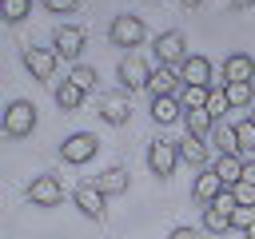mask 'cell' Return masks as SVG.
Segmentation results:
<instances>
[{"label": "cell", "instance_id": "277c9868", "mask_svg": "<svg viewBox=\"0 0 255 239\" xmlns=\"http://www.w3.org/2000/svg\"><path fill=\"white\" fill-rule=\"evenodd\" d=\"M108 40H112V48H139V44L147 40V28H143L139 16L120 12V16H112V24H108Z\"/></svg>", "mask_w": 255, "mask_h": 239}, {"label": "cell", "instance_id": "8992f818", "mask_svg": "<svg viewBox=\"0 0 255 239\" xmlns=\"http://www.w3.org/2000/svg\"><path fill=\"white\" fill-rule=\"evenodd\" d=\"M175 167H179V147H175V139H151V143H147V171H151L155 179H171Z\"/></svg>", "mask_w": 255, "mask_h": 239}, {"label": "cell", "instance_id": "f1b7e54d", "mask_svg": "<svg viewBox=\"0 0 255 239\" xmlns=\"http://www.w3.org/2000/svg\"><path fill=\"white\" fill-rule=\"evenodd\" d=\"M52 16H76L80 12V0H40Z\"/></svg>", "mask_w": 255, "mask_h": 239}, {"label": "cell", "instance_id": "52a82bcc", "mask_svg": "<svg viewBox=\"0 0 255 239\" xmlns=\"http://www.w3.org/2000/svg\"><path fill=\"white\" fill-rule=\"evenodd\" d=\"M20 60H24V68L32 72L36 84H52V80H56V64H60V56H56L52 48H32V44H28V48L20 52Z\"/></svg>", "mask_w": 255, "mask_h": 239}, {"label": "cell", "instance_id": "5bb4252c", "mask_svg": "<svg viewBox=\"0 0 255 239\" xmlns=\"http://www.w3.org/2000/svg\"><path fill=\"white\" fill-rule=\"evenodd\" d=\"M175 147H179V163H187V167H195V171L211 167V163H207V159H211V143H207V139L183 135V139H175Z\"/></svg>", "mask_w": 255, "mask_h": 239}, {"label": "cell", "instance_id": "7a4b0ae2", "mask_svg": "<svg viewBox=\"0 0 255 239\" xmlns=\"http://www.w3.org/2000/svg\"><path fill=\"white\" fill-rule=\"evenodd\" d=\"M36 123H40V116H36V104H32V100H12V104L4 108V135L28 139V135L36 131Z\"/></svg>", "mask_w": 255, "mask_h": 239}, {"label": "cell", "instance_id": "d6a6232c", "mask_svg": "<svg viewBox=\"0 0 255 239\" xmlns=\"http://www.w3.org/2000/svg\"><path fill=\"white\" fill-rule=\"evenodd\" d=\"M231 12H243V8H255V0H227Z\"/></svg>", "mask_w": 255, "mask_h": 239}, {"label": "cell", "instance_id": "ac0fdd59", "mask_svg": "<svg viewBox=\"0 0 255 239\" xmlns=\"http://www.w3.org/2000/svg\"><path fill=\"white\" fill-rule=\"evenodd\" d=\"M183 88V80H179V68H151V80H147V92L151 96H175Z\"/></svg>", "mask_w": 255, "mask_h": 239}, {"label": "cell", "instance_id": "7402d4cb", "mask_svg": "<svg viewBox=\"0 0 255 239\" xmlns=\"http://www.w3.org/2000/svg\"><path fill=\"white\" fill-rule=\"evenodd\" d=\"M52 96H56V108H60V112H80V104H84V96H88V92H80L72 80H60Z\"/></svg>", "mask_w": 255, "mask_h": 239}, {"label": "cell", "instance_id": "4fadbf2b", "mask_svg": "<svg viewBox=\"0 0 255 239\" xmlns=\"http://www.w3.org/2000/svg\"><path fill=\"white\" fill-rule=\"evenodd\" d=\"M223 191H227V187H223V179L215 175V167H203V171H195V179H191V199H195V203L211 207V203H215Z\"/></svg>", "mask_w": 255, "mask_h": 239}, {"label": "cell", "instance_id": "cb8c5ba5", "mask_svg": "<svg viewBox=\"0 0 255 239\" xmlns=\"http://www.w3.org/2000/svg\"><path fill=\"white\" fill-rule=\"evenodd\" d=\"M68 80H72V84H76L80 92H96V84H100V72H96L92 64H72Z\"/></svg>", "mask_w": 255, "mask_h": 239}, {"label": "cell", "instance_id": "2e32d148", "mask_svg": "<svg viewBox=\"0 0 255 239\" xmlns=\"http://www.w3.org/2000/svg\"><path fill=\"white\" fill-rule=\"evenodd\" d=\"M151 120H155L159 127L179 123V120H183V104H179V96H151Z\"/></svg>", "mask_w": 255, "mask_h": 239}, {"label": "cell", "instance_id": "4dcf8cb0", "mask_svg": "<svg viewBox=\"0 0 255 239\" xmlns=\"http://www.w3.org/2000/svg\"><path fill=\"white\" fill-rule=\"evenodd\" d=\"M167 239H199V231L195 227H187V223H179V227H171V235Z\"/></svg>", "mask_w": 255, "mask_h": 239}, {"label": "cell", "instance_id": "e575fe53", "mask_svg": "<svg viewBox=\"0 0 255 239\" xmlns=\"http://www.w3.org/2000/svg\"><path fill=\"white\" fill-rule=\"evenodd\" d=\"M243 239H255V223H251V227H247V231H243Z\"/></svg>", "mask_w": 255, "mask_h": 239}, {"label": "cell", "instance_id": "d590c367", "mask_svg": "<svg viewBox=\"0 0 255 239\" xmlns=\"http://www.w3.org/2000/svg\"><path fill=\"white\" fill-rule=\"evenodd\" d=\"M247 120H251V123H255V108H251V112H247Z\"/></svg>", "mask_w": 255, "mask_h": 239}, {"label": "cell", "instance_id": "4316f807", "mask_svg": "<svg viewBox=\"0 0 255 239\" xmlns=\"http://www.w3.org/2000/svg\"><path fill=\"white\" fill-rule=\"evenodd\" d=\"M0 16L8 24H20V20L32 16V0H0Z\"/></svg>", "mask_w": 255, "mask_h": 239}, {"label": "cell", "instance_id": "ba28073f", "mask_svg": "<svg viewBox=\"0 0 255 239\" xmlns=\"http://www.w3.org/2000/svg\"><path fill=\"white\" fill-rule=\"evenodd\" d=\"M116 80H120V88H124V92H147V80H151V64L128 52V56L120 60V68H116Z\"/></svg>", "mask_w": 255, "mask_h": 239}, {"label": "cell", "instance_id": "6da1fadb", "mask_svg": "<svg viewBox=\"0 0 255 239\" xmlns=\"http://www.w3.org/2000/svg\"><path fill=\"white\" fill-rule=\"evenodd\" d=\"M151 56H155L159 68H179V64L191 56L183 28H167V32H159V36L151 40Z\"/></svg>", "mask_w": 255, "mask_h": 239}, {"label": "cell", "instance_id": "7c38bea8", "mask_svg": "<svg viewBox=\"0 0 255 239\" xmlns=\"http://www.w3.org/2000/svg\"><path fill=\"white\" fill-rule=\"evenodd\" d=\"M72 207L84 215V219H104V207H108V195L96 187V183H80L76 191H72Z\"/></svg>", "mask_w": 255, "mask_h": 239}, {"label": "cell", "instance_id": "e0dca14e", "mask_svg": "<svg viewBox=\"0 0 255 239\" xmlns=\"http://www.w3.org/2000/svg\"><path fill=\"white\" fill-rule=\"evenodd\" d=\"M235 80H255V60L247 52H231L223 60V88L235 84Z\"/></svg>", "mask_w": 255, "mask_h": 239}, {"label": "cell", "instance_id": "8d00e7d4", "mask_svg": "<svg viewBox=\"0 0 255 239\" xmlns=\"http://www.w3.org/2000/svg\"><path fill=\"white\" fill-rule=\"evenodd\" d=\"M147 4H159V0H147Z\"/></svg>", "mask_w": 255, "mask_h": 239}, {"label": "cell", "instance_id": "1f68e13d", "mask_svg": "<svg viewBox=\"0 0 255 239\" xmlns=\"http://www.w3.org/2000/svg\"><path fill=\"white\" fill-rule=\"evenodd\" d=\"M243 183H255V159L243 163Z\"/></svg>", "mask_w": 255, "mask_h": 239}, {"label": "cell", "instance_id": "836d02e7", "mask_svg": "<svg viewBox=\"0 0 255 239\" xmlns=\"http://www.w3.org/2000/svg\"><path fill=\"white\" fill-rule=\"evenodd\" d=\"M179 4H183V8H187V12H191V8H199V4H203V0H179Z\"/></svg>", "mask_w": 255, "mask_h": 239}, {"label": "cell", "instance_id": "d4e9b609", "mask_svg": "<svg viewBox=\"0 0 255 239\" xmlns=\"http://www.w3.org/2000/svg\"><path fill=\"white\" fill-rule=\"evenodd\" d=\"M207 100H211V88H203V84H183V92H179L183 112H191V108H207Z\"/></svg>", "mask_w": 255, "mask_h": 239}, {"label": "cell", "instance_id": "f546056e", "mask_svg": "<svg viewBox=\"0 0 255 239\" xmlns=\"http://www.w3.org/2000/svg\"><path fill=\"white\" fill-rule=\"evenodd\" d=\"M251 223H255V207H235V211H231V227L247 231Z\"/></svg>", "mask_w": 255, "mask_h": 239}, {"label": "cell", "instance_id": "30bf717a", "mask_svg": "<svg viewBox=\"0 0 255 239\" xmlns=\"http://www.w3.org/2000/svg\"><path fill=\"white\" fill-rule=\"evenodd\" d=\"M179 80H183V84H203V88H223V84L215 80V64H211L207 56H199V52H191V56L179 64Z\"/></svg>", "mask_w": 255, "mask_h": 239}, {"label": "cell", "instance_id": "484cf974", "mask_svg": "<svg viewBox=\"0 0 255 239\" xmlns=\"http://www.w3.org/2000/svg\"><path fill=\"white\" fill-rule=\"evenodd\" d=\"M227 100H231V108H251V100H255V80H235V84H227Z\"/></svg>", "mask_w": 255, "mask_h": 239}, {"label": "cell", "instance_id": "9c48e42d", "mask_svg": "<svg viewBox=\"0 0 255 239\" xmlns=\"http://www.w3.org/2000/svg\"><path fill=\"white\" fill-rule=\"evenodd\" d=\"M28 203L32 207H60L64 203V183H60V175H36L32 183H28Z\"/></svg>", "mask_w": 255, "mask_h": 239}, {"label": "cell", "instance_id": "83f0119b", "mask_svg": "<svg viewBox=\"0 0 255 239\" xmlns=\"http://www.w3.org/2000/svg\"><path fill=\"white\" fill-rule=\"evenodd\" d=\"M231 108V100H227V88H211V100H207V112H211V120L219 123L223 120V112Z\"/></svg>", "mask_w": 255, "mask_h": 239}, {"label": "cell", "instance_id": "d6986e66", "mask_svg": "<svg viewBox=\"0 0 255 239\" xmlns=\"http://www.w3.org/2000/svg\"><path fill=\"white\" fill-rule=\"evenodd\" d=\"M211 147H215V155H239V131H235V123H215L211 127Z\"/></svg>", "mask_w": 255, "mask_h": 239}, {"label": "cell", "instance_id": "9a60e30c", "mask_svg": "<svg viewBox=\"0 0 255 239\" xmlns=\"http://www.w3.org/2000/svg\"><path fill=\"white\" fill-rule=\"evenodd\" d=\"M92 183H96V187H100V191H104V195L112 199V195H124V191L131 187V175H128V167L112 163V167H104V171H100V175H96Z\"/></svg>", "mask_w": 255, "mask_h": 239}, {"label": "cell", "instance_id": "8fae6325", "mask_svg": "<svg viewBox=\"0 0 255 239\" xmlns=\"http://www.w3.org/2000/svg\"><path fill=\"white\" fill-rule=\"evenodd\" d=\"M100 120L104 123H112V127H124L128 120H131V92H108V96H100Z\"/></svg>", "mask_w": 255, "mask_h": 239}, {"label": "cell", "instance_id": "603a6c76", "mask_svg": "<svg viewBox=\"0 0 255 239\" xmlns=\"http://www.w3.org/2000/svg\"><path fill=\"white\" fill-rule=\"evenodd\" d=\"M203 231L207 235H227L231 231V211H223V207H203Z\"/></svg>", "mask_w": 255, "mask_h": 239}, {"label": "cell", "instance_id": "3957f363", "mask_svg": "<svg viewBox=\"0 0 255 239\" xmlns=\"http://www.w3.org/2000/svg\"><path fill=\"white\" fill-rule=\"evenodd\" d=\"M96 155H100V139H96V131H72V135L60 139V159L72 163V167H84V163H92Z\"/></svg>", "mask_w": 255, "mask_h": 239}, {"label": "cell", "instance_id": "44dd1931", "mask_svg": "<svg viewBox=\"0 0 255 239\" xmlns=\"http://www.w3.org/2000/svg\"><path fill=\"white\" fill-rule=\"evenodd\" d=\"M243 163H247L243 155H215L211 167H215V175L223 179V187H235V183L243 179Z\"/></svg>", "mask_w": 255, "mask_h": 239}, {"label": "cell", "instance_id": "5b68a950", "mask_svg": "<svg viewBox=\"0 0 255 239\" xmlns=\"http://www.w3.org/2000/svg\"><path fill=\"white\" fill-rule=\"evenodd\" d=\"M88 48V32L80 28V24H60L56 32H52V52L60 56V60H68V64H80V52Z\"/></svg>", "mask_w": 255, "mask_h": 239}, {"label": "cell", "instance_id": "ffe728a7", "mask_svg": "<svg viewBox=\"0 0 255 239\" xmlns=\"http://www.w3.org/2000/svg\"><path fill=\"white\" fill-rule=\"evenodd\" d=\"M183 127H187V135H195V139H211L215 120H211L207 108H191V112H183Z\"/></svg>", "mask_w": 255, "mask_h": 239}]
</instances>
